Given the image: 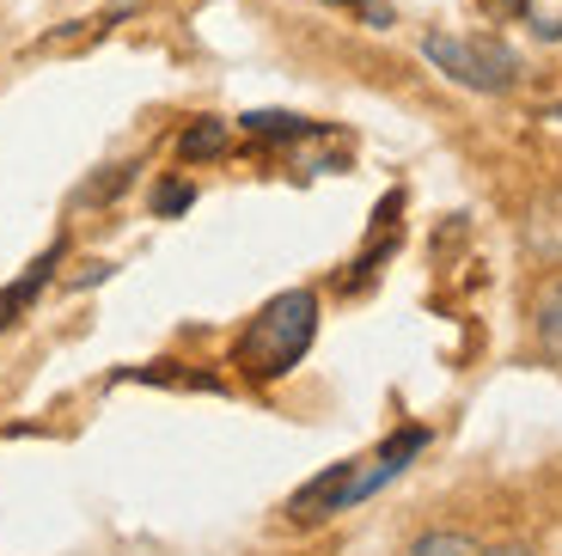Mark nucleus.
Instances as JSON below:
<instances>
[{"mask_svg":"<svg viewBox=\"0 0 562 556\" xmlns=\"http://www.w3.org/2000/svg\"><path fill=\"white\" fill-rule=\"evenodd\" d=\"M422 446H428V429H397L392 441L373 453V459H342V465H330L324 477H312V483L288 501V514H294L300 526H318V520L342 514V508H355V501H367L373 489L392 483V477L416 459Z\"/></svg>","mask_w":562,"mask_h":556,"instance_id":"obj_1","label":"nucleus"},{"mask_svg":"<svg viewBox=\"0 0 562 556\" xmlns=\"http://www.w3.org/2000/svg\"><path fill=\"white\" fill-rule=\"evenodd\" d=\"M312 336H318V300H312L306 288H288L251 319V331H245L239 348H233V362L245 367V379L269 386V379L294 374V367L306 362Z\"/></svg>","mask_w":562,"mask_h":556,"instance_id":"obj_2","label":"nucleus"},{"mask_svg":"<svg viewBox=\"0 0 562 556\" xmlns=\"http://www.w3.org/2000/svg\"><path fill=\"white\" fill-rule=\"evenodd\" d=\"M422 56L435 62L447 80L471 86V92H514L520 86V56L495 37H459V31H428Z\"/></svg>","mask_w":562,"mask_h":556,"instance_id":"obj_3","label":"nucleus"},{"mask_svg":"<svg viewBox=\"0 0 562 556\" xmlns=\"http://www.w3.org/2000/svg\"><path fill=\"white\" fill-rule=\"evenodd\" d=\"M404 556H532V551H520V544H483L471 532H428Z\"/></svg>","mask_w":562,"mask_h":556,"instance_id":"obj_4","label":"nucleus"},{"mask_svg":"<svg viewBox=\"0 0 562 556\" xmlns=\"http://www.w3.org/2000/svg\"><path fill=\"white\" fill-rule=\"evenodd\" d=\"M532 324H538V348H544L550 362L562 367V276L550 281L544 293H538V312H532Z\"/></svg>","mask_w":562,"mask_h":556,"instance_id":"obj_5","label":"nucleus"},{"mask_svg":"<svg viewBox=\"0 0 562 556\" xmlns=\"http://www.w3.org/2000/svg\"><path fill=\"white\" fill-rule=\"evenodd\" d=\"M245 135H263V141H306V135H318V123H306V116H288V111H251V116H245Z\"/></svg>","mask_w":562,"mask_h":556,"instance_id":"obj_6","label":"nucleus"},{"mask_svg":"<svg viewBox=\"0 0 562 556\" xmlns=\"http://www.w3.org/2000/svg\"><path fill=\"white\" fill-rule=\"evenodd\" d=\"M178 154H183V159H221V154H226V123H214V116H202L196 129H183Z\"/></svg>","mask_w":562,"mask_h":556,"instance_id":"obj_7","label":"nucleus"},{"mask_svg":"<svg viewBox=\"0 0 562 556\" xmlns=\"http://www.w3.org/2000/svg\"><path fill=\"white\" fill-rule=\"evenodd\" d=\"M532 238H538V251H550V257H562V196L538 209V221H532Z\"/></svg>","mask_w":562,"mask_h":556,"instance_id":"obj_8","label":"nucleus"},{"mask_svg":"<svg viewBox=\"0 0 562 556\" xmlns=\"http://www.w3.org/2000/svg\"><path fill=\"white\" fill-rule=\"evenodd\" d=\"M190 202H196L190 184H166V190H159V214H178V209H190Z\"/></svg>","mask_w":562,"mask_h":556,"instance_id":"obj_9","label":"nucleus"},{"mask_svg":"<svg viewBox=\"0 0 562 556\" xmlns=\"http://www.w3.org/2000/svg\"><path fill=\"white\" fill-rule=\"evenodd\" d=\"M330 7H367V0H330Z\"/></svg>","mask_w":562,"mask_h":556,"instance_id":"obj_10","label":"nucleus"}]
</instances>
